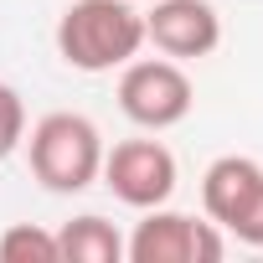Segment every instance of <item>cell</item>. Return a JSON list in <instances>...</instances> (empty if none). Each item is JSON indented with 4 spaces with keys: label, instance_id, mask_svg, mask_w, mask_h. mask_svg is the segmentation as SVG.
<instances>
[{
    "label": "cell",
    "instance_id": "obj_5",
    "mask_svg": "<svg viewBox=\"0 0 263 263\" xmlns=\"http://www.w3.org/2000/svg\"><path fill=\"white\" fill-rule=\"evenodd\" d=\"M222 253H227V237L212 217L196 222V217L165 212V206H150L145 222L135 227V237L124 242L129 263H217Z\"/></svg>",
    "mask_w": 263,
    "mask_h": 263
},
{
    "label": "cell",
    "instance_id": "obj_2",
    "mask_svg": "<svg viewBox=\"0 0 263 263\" xmlns=\"http://www.w3.org/2000/svg\"><path fill=\"white\" fill-rule=\"evenodd\" d=\"M26 155H31V176L57 191V196H72V191H88L103 171V135L88 114H47L31 124V140H26Z\"/></svg>",
    "mask_w": 263,
    "mask_h": 263
},
{
    "label": "cell",
    "instance_id": "obj_8",
    "mask_svg": "<svg viewBox=\"0 0 263 263\" xmlns=\"http://www.w3.org/2000/svg\"><path fill=\"white\" fill-rule=\"evenodd\" d=\"M57 258L62 263H119L124 258V237L114 222L103 217H72L62 232H57Z\"/></svg>",
    "mask_w": 263,
    "mask_h": 263
},
{
    "label": "cell",
    "instance_id": "obj_7",
    "mask_svg": "<svg viewBox=\"0 0 263 263\" xmlns=\"http://www.w3.org/2000/svg\"><path fill=\"white\" fill-rule=\"evenodd\" d=\"M145 42H155V52L171 62L212 57L222 42V16H217L212 0H150Z\"/></svg>",
    "mask_w": 263,
    "mask_h": 263
},
{
    "label": "cell",
    "instance_id": "obj_9",
    "mask_svg": "<svg viewBox=\"0 0 263 263\" xmlns=\"http://www.w3.org/2000/svg\"><path fill=\"white\" fill-rule=\"evenodd\" d=\"M0 263H62L57 258V232L36 222H16L0 232Z\"/></svg>",
    "mask_w": 263,
    "mask_h": 263
},
{
    "label": "cell",
    "instance_id": "obj_6",
    "mask_svg": "<svg viewBox=\"0 0 263 263\" xmlns=\"http://www.w3.org/2000/svg\"><path fill=\"white\" fill-rule=\"evenodd\" d=\"M103 186L124 201V206H165L176 196V155L160 140H119L114 150H103Z\"/></svg>",
    "mask_w": 263,
    "mask_h": 263
},
{
    "label": "cell",
    "instance_id": "obj_3",
    "mask_svg": "<svg viewBox=\"0 0 263 263\" xmlns=\"http://www.w3.org/2000/svg\"><path fill=\"white\" fill-rule=\"evenodd\" d=\"M196 103V88L186 78L181 62L171 57H129L124 62V78H119V108L129 124H140V129H171L191 114Z\"/></svg>",
    "mask_w": 263,
    "mask_h": 263
},
{
    "label": "cell",
    "instance_id": "obj_4",
    "mask_svg": "<svg viewBox=\"0 0 263 263\" xmlns=\"http://www.w3.org/2000/svg\"><path fill=\"white\" fill-rule=\"evenodd\" d=\"M206 217L248 248H263V165L248 155H222L201 176Z\"/></svg>",
    "mask_w": 263,
    "mask_h": 263
},
{
    "label": "cell",
    "instance_id": "obj_10",
    "mask_svg": "<svg viewBox=\"0 0 263 263\" xmlns=\"http://www.w3.org/2000/svg\"><path fill=\"white\" fill-rule=\"evenodd\" d=\"M26 140V103L11 83H0V160Z\"/></svg>",
    "mask_w": 263,
    "mask_h": 263
},
{
    "label": "cell",
    "instance_id": "obj_1",
    "mask_svg": "<svg viewBox=\"0 0 263 263\" xmlns=\"http://www.w3.org/2000/svg\"><path fill=\"white\" fill-rule=\"evenodd\" d=\"M145 47V11L129 0H72L57 16V52L78 72H114Z\"/></svg>",
    "mask_w": 263,
    "mask_h": 263
}]
</instances>
